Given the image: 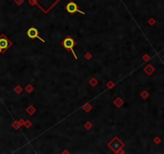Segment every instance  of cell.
I'll return each instance as SVG.
<instances>
[{
	"mask_svg": "<svg viewBox=\"0 0 164 154\" xmlns=\"http://www.w3.org/2000/svg\"><path fill=\"white\" fill-rule=\"evenodd\" d=\"M62 45L65 48H67V50L71 51V52H72L73 54H74V57H75V59H77L76 55H75V53H74V50H73V47H74V45H75V42H74V40H73L71 37L66 38L65 40H63V42L62 43Z\"/></svg>",
	"mask_w": 164,
	"mask_h": 154,
	"instance_id": "6da1fadb",
	"label": "cell"
},
{
	"mask_svg": "<svg viewBox=\"0 0 164 154\" xmlns=\"http://www.w3.org/2000/svg\"><path fill=\"white\" fill-rule=\"evenodd\" d=\"M11 43L9 41L4 35H2L0 38V53H3V51H6L7 48L10 47Z\"/></svg>",
	"mask_w": 164,
	"mask_h": 154,
	"instance_id": "7a4b0ae2",
	"label": "cell"
},
{
	"mask_svg": "<svg viewBox=\"0 0 164 154\" xmlns=\"http://www.w3.org/2000/svg\"><path fill=\"white\" fill-rule=\"evenodd\" d=\"M38 30L34 28V27H31V28H30L28 30V31H27V35L29 36L31 39H35V38H38V40H40L41 41H42V42H44V40H42L39 36H38Z\"/></svg>",
	"mask_w": 164,
	"mask_h": 154,
	"instance_id": "3957f363",
	"label": "cell"
},
{
	"mask_svg": "<svg viewBox=\"0 0 164 154\" xmlns=\"http://www.w3.org/2000/svg\"><path fill=\"white\" fill-rule=\"evenodd\" d=\"M67 11L70 14H74V13H75V12H79L80 14H84L83 12H82V11H79V9H78V6H77V5L74 3H70L67 6Z\"/></svg>",
	"mask_w": 164,
	"mask_h": 154,
	"instance_id": "277c9868",
	"label": "cell"
},
{
	"mask_svg": "<svg viewBox=\"0 0 164 154\" xmlns=\"http://www.w3.org/2000/svg\"><path fill=\"white\" fill-rule=\"evenodd\" d=\"M144 71L147 73L148 75H151L152 73L154 72V68L151 65H148L147 68H146L145 69H144Z\"/></svg>",
	"mask_w": 164,
	"mask_h": 154,
	"instance_id": "5b68a950",
	"label": "cell"
},
{
	"mask_svg": "<svg viewBox=\"0 0 164 154\" xmlns=\"http://www.w3.org/2000/svg\"><path fill=\"white\" fill-rule=\"evenodd\" d=\"M111 146H112V148L113 149H118V148H119L120 147H121V144H119V141H118V144H111Z\"/></svg>",
	"mask_w": 164,
	"mask_h": 154,
	"instance_id": "8992f818",
	"label": "cell"
},
{
	"mask_svg": "<svg viewBox=\"0 0 164 154\" xmlns=\"http://www.w3.org/2000/svg\"><path fill=\"white\" fill-rule=\"evenodd\" d=\"M154 142H155L156 144H159L161 142V140L160 138H159V137H156L155 139H154Z\"/></svg>",
	"mask_w": 164,
	"mask_h": 154,
	"instance_id": "52a82bcc",
	"label": "cell"
},
{
	"mask_svg": "<svg viewBox=\"0 0 164 154\" xmlns=\"http://www.w3.org/2000/svg\"><path fill=\"white\" fill-rule=\"evenodd\" d=\"M150 23H151V24H154V23H155V20H154V19H151V21H150Z\"/></svg>",
	"mask_w": 164,
	"mask_h": 154,
	"instance_id": "ba28073f",
	"label": "cell"
},
{
	"mask_svg": "<svg viewBox=\"0 0 164 154\" xmlns=\"http://www.w3.org/2000/svg\"><path fill=\"white\" fill-rule=\"evenodd\" d=\"M163 58H164V56H163Z\"/></svg>",
	"mask_w": 164,
	"mask_h": 154,
	"instance_id": "9c48e42d",
	"label": "cell"
}]
</instances>
